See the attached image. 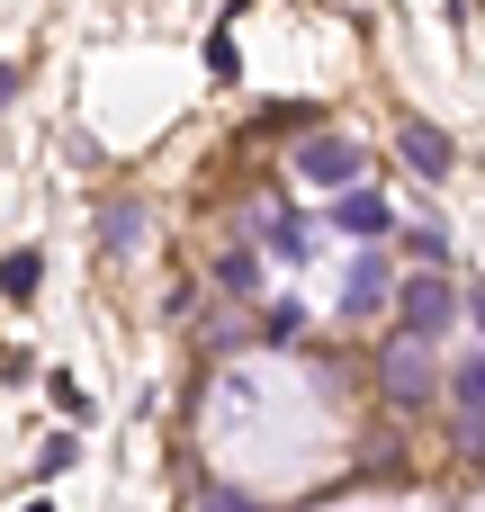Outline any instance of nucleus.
Segmentation results:
<instances>
[{
    "label": "nucleus",
    "mask_w": 485,
    "mask_h": 512,
    "mask_svg": "<svg viewBox=\"0 0 485 512\" xmlns=\"http://www.w3.org/2000/svg\"><path fill=\"white\" fill-rule=\"evenodd\" d=\"M432 378H441V369H432V342H423V333H405V342L378 360V387H387L396 405H423V396H432Z\"/></svg>",
    "instance_id": "1"
},
{
    "label": "nucleus",
    "mask_w": 485,
    "mask_h": 512,
    "mask_svg": "<svg viewBox=\"0 0 485 512\" xmlns=\"http://www.w3.org/2000/svg\"><path fill=\"white\" fill-rule=\"evenodd\" d=\"M396 297H405V333H423V342H432V333H441V324L459 315V288H450L441 270H414V279H405Z\"/></svg>",
    "instance_id": "2"
},
{
    "label": "nucleus",
    "mask_w": 485,
    "mask_h": 512,
    "mask_svg": "<svg viewBox=\"0 0 485 512\" xmlns=\"http://www.w3.org/2000/svg\"><path fill=\"white\" fill-rule=\"evenodd\" d=\"M297 180H315V189H351V180H360V144H342V135H315V144L297 153Z\"/></svg>",
    "instance_id": "3"
},
{
    "label": "nucleus",
    "mask_w": 485,
    "mask_h": 512,
    "mask_svg": "<svg viewBox=\"0 0 485 512\" xmlns=\"http://www.w3.org/2000/svg\"><path fill=\"white\" fill-rule=\"evenodd\" d=\"M333 225H342V234H360V243H387V234H396V207H387L378 189H360V180H351V189L333 198Z\"/></svg>",
    "instance_id": "4"
},
{
    "label": "nucleus",
    "mask_w": 485,
    "mask_h": 512,
    "mask_svg": "<svg viewBox=\"0 0 485 512\" xmlns=\"http://www.w3.org/2000/svg\"><path fill=\"white\" fill-rule=\"evenodd\" d=\"M450 396H459V450H477V459H485V351L450 369Z\"/></svg>",
    "instance_id": "5"
},
{
    "label": "nucleus",
    "mask_w": 485,
    "mask_h": 512,
    "mask_svg": "<svg viewBox=\"0 0 485 512\" xmlns=\"http://www.w3.org/2000/svg\"><path fill=\"white\" fill-rule=\"evenodd\" d=\"M405 162H414L423 180H450V171H459V144H450L441 126H405Z\"/></svg>",
    "instance_id": "6"
},
{
    "label": "nucleus",
    "mask_w": 485,
    "mask_h": 512,
    "mask_svg": "<svg viewBox=\"0 0 485 512\" xmlns=\"http://www.w3.org/2000/svg\"><path fill=\"white\" fill-rule=\"evenodd\" d=\"M387 297H396V279H387V261L369 252V261H360V270L342 279V315H378Z\"/></svg>",
    "instance_id": "7"
},
{
    "label": "nucleus",
    "mask_w": 485,
    "mask_h": 512,
    "mask_svg": "<svg viewBox=\"0 0 485 512\" xmlns=\"http://www.w3.org/2000/svg\"><path fill=\"white\" fill-rule=\"evenodd\" d=\"M261 234H270V252H279V261H306V252H315V225H306V216H288V207H270V216H261Z\"/></svg>",
    "instance_id": "8"
},
{
    "label": "nucleus",
    "mask_w": 485,
    "mask_h": 512,
    "mask_svg": "<svg viewBox=\"0 0 485 512\" xmlns=\"http://www.w3.org/2000/svg\"><path fill=\"white\" fill-rule=\"evenodd\" d=\"M99 243H108V252H135V243H144V207H126V198H117V207L99 216Z\"/></svg>",
    "instance_id": "9"
},
{
    "label": "nucleus",
    "mask_w": 485,
    "mask_h": 512,
    "mask_svg": "<svg viewBox=\"0 0 485 512\" xmlns=\"http://www.w3.org/2000/svg\"><path fill=\"white\" fill-rule=\"evenodd\" d=\"M216 288H225V297H261V261H252V252H225V261H216Z\"/></svg>",
    "instance_id": "10"
},
{
    "label": "nucleus",
    "mask_w": 485,
    "mask_h": 512,
    "mask_svg": "<svg viewBox=\"0 0 485 512\" xmlns=\"http://www.w3.org/2000/svg\"><path fill=\"white\" fill-rule=\"evenodd\" d=\"M36 279H45V252H9V261H0V288H9V297H36Z\"/></svg>",
    "instance_id": "11"
},
{
    "label": "nucleus",
    "mask_w": 485,
    "mask_h": 512,
    "mask_svg": "<svg viewBox=\"0 0 485 512\" xmlns=\"http://www.w3.org/2000/svg\"><path fill=\"white\" fill-rule=\"evenodd\" d=\"M405 252H414V261H432V270H441V261H450V234H441V225H414V234H405Z\"/></svg>",
    "instance_id": "12"
},
{
    "label": "nucleus",
    "mask_w": 485,
    "mask_h": 512,
    "mask_svg": "<svg viewBox=\"0 0 485 512\" xmlns=\"http://www.w3.org/2000/svg\"><path fill=\"white\" fill-rule=\"evenodd\" d=\"M72 459H81V441H72V432H54V441H45V450H36V468H45V477H63V468H72Z\"/></svg>",
    "instance_id": "13"
},
{
    "label": "nucleus",
    "mask_w": 485,
    "mask_h": 512,
    "mask_svg": "<svg viewBox=\"0 0 485 512\" xmlns=\"http://www.w3.org/2000/svg\"><path fill=\"white\" fill-rule=\"evenodd\" d=\"M45 396H54V405H63V414H90V396H81V378H63V369H54V378H45Z\"/></svg>",
    "instance_id": "14"
},
{
    "label": "nucleus",
    "mask_w": 485,
    "mask_h": 512,
    "mask_svg": "<svg viewBox=\"0 0 485 512\" xmlns=\"http://www.w3.org/2000/svg\"><path fill=\"white\" fill-rule=\"evenodd\" d=\"M306 333V306H270V342H297Z\"/></svg>",
    "instance_id": "15"
},
{
    "label": "nucleus",
    "mask_w": 485,
    "mask_h": 512,
    "mask_svg": "<svg viewBox=\"0 0 485 512\" xmlns=\"http://www.w3.org/2000/svg\"><path fill=\"white\" fill-rule=\"evenodd\" d=\"M198 512H252V504H243V495H207Z\"/></svg>",
    "instance_id": "16"
},
{
    "label": "nucleus",
    "mask_w": 485,
    "mask_h": 512,
    "mask_svg": "<svg viewBox=\"0 0 485 512\" xmlns=\"http://www.w3.org/2000/svg\"><path fill=\"white\" fill-rule=\"evenodd\" d=\"M9 99H18V72H9V63H0V108H9Z\"/></svg>",
    "instance_id": "17"
},
{
    "label": "nucleus",
    "mask_w": 485,
    "mask_h": 512,
    "mask_svg": "<svg viewBox=\"0 0 485 512\" xmlns=\"http://www.w3.org/2000/svg\"><path fill=\"white\" fill-rule=\"evenodd\" d=\"M477 324H485V297H477Z\"/></svg>",
    "instance_id": "18"
}]
</instances>
